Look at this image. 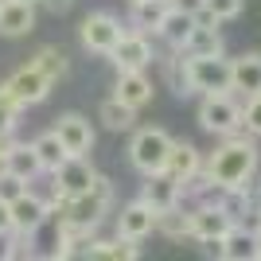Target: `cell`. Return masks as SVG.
<instances>
[{
  "label": "cell",
  "instance_id": "30",
  "mask_svg": "<svg viewBox=\"0 0 261 261\" xmlns=\"http://www.w3.org/2000/svg\"><path fill=\"white\" fill-rule=\"evenodd\" d=\"M16 125H20V106L0 90V137H12L16 133Z\"/></svg>",
  "mask_w": 261,
  "mask_h": 261
},
{
  "label": "cell",
  "instance_id": "12",
  "mask_svg": "<svg viewBox=\"0 0 261 261\" xmlns=\"http://www.w3.org/2000/svg\"><path fill=\"white\" fill-rule=\"evenodd\" d=\"M152 230H156V211L148 207V203L129 199V203L121 207V215H117V238L121 242H137V246H141Z\"/></svg>",
  "mask_w": 261,
  "mask_h": 261
},
{
  "label": "cell",
  "instance_id": "14",
  "mask_svg": "<svg viewBox=\"0 0 261 261\" xmlns=\"http://www.w3.org/2000/svg\"><path fill=\"white\" fill-rule=\"evenodd\" d=\"M175 55L179 59H215V55H222V32H218V23L207 20V16H199L191 35H187V43Z\"/></svg>",
  "mask_w": 261,
  "mask_h": 261
},
{
  "label": "cell",
  "instance_id": "20",
  "mask_svg": "<svg viewBox=\"0 0 261 261\" xmlns=\"http://www.w3.org/2000/svg\"><path fill=\"white\" fill-rule=\"evenodd\" d=\"M113 98L137 113V109H144L148 101H152V82H148V74H117Z\"/></svg>",
  "mask_w": 261,
  "mask_h": 261
},
{
  "label": "cell",
  "instance_id": "27",
  "mask_svg": "<svg viewBox=\"0 0 261 261\" xmlns=\"http://www.w3.org/2000/svg\"><path fill=\"white\" fill-rule=\"evenodd\" d=\"M32 152H35V160H39V168H43V172H51V175L59 172L66 160H70V156L63 152V144H59V137H55V133L35 137V141H32Z\"/></svg>",
  "mask_w": 261,
  "mask_h": 261
},
{
  "label": "cell",
  "instance_id": "38",
  "mask_svg": "<svg viewBox=\"0 0 261 261\" xmlns=\"http://www.w3.org/2000/svg\"><path fill=\"white\" fill-rule=\"evenodd\" d=\"M253 234H257V242H261V211H257V222H253Z\"/></svg>",
  "mask_w": 261,
  "mask_h": 261
},
{
  "label": "cell",
  "instance_id": "13",
  "mask_svg": "<svg viewBox=\"0 0 261 261\" xmlns=\"http://www.w3.org/2000/svg\"><path fill=\"white\" fill-rule=\"evenodd\" d=\"M230 94L238 98H261V51H246L230 59Z\"/></svg>",
  "mask_w": 261,
  "mask_h": 261
},
{
  "label": "cell",
  "instance_id": "33",
  "mask_svg": "<svg viewBox=\"0 0 261 261\" xmlns=\"http://www.w3.org/2000/svg\"><path fill=\"white\" fill-rule=\"evenodd\" d=\"M23 191H32V187H23L20 179H12V175H4V172H0V203H16V199H20Z\"/></svg>",
  "mask_w": 261,
  "mask_h": 261
},
{
  "label": "cell",
  "instance_id": "23",
  "mask_svg": "<svg viewBox=\"0 0 261 261\" xmlns=\"http://www.w3.org/2000/svg\"><path fill=\"white\" fill-rule=\"evenodd\" d=\"M82 261H141V246L137 242H121V238L90 242V250L82 253Z\"/></svg>",
  "mask_w": 261,
  "mask_h": 261
},
{
  "label": "cell",
  "instance_id": "21",
  "mask_svg": "<svg viewBox=\"0 0 261 261\" xmlns=\"http://www.w3.org/2000/svg\"><path fill=\"white\" fill-rule=\"evenodd\" d=\"M35 32V8L28 4H12V0H0V35L8 39H20V35Z\"/></svg>",
  "mask_w": 261,
  "mask_h": 261
},
{
  "label": "cell",
  "instance_id": "6",
  "mask_svg": "<svg viewBox=\"0 0 261 261\" xmlns=\"http://www.w3.org/2000/svg\"><path fill=\"white\" fill-rule=\"evenodd\" d=\"M121 35H125V28H121V20L113 12H90L86 20L78 23V39L94 55H113V47L121 43Z\"/></svg>",
  "mask_w": 261,
  "mask_h": 261
},
{
  "label": "cell",
  "instance_id": "10",
  "mask_svg": "<svg viewBox=\"0 0 261 261\" xmlns=\"http://www.w3.org/2000/svg\"><path fill=\"white\" fill-rule=\"evenodd\" d=\"M94 164L90 156H78V160H66L59 172H55V184H51V199H78L86 195L90 184H94Z\"/></svg>",
  "mask_w": 261,
  "mask_h": 261
},
{
  "label": "cell",
  "instance_id": "9",
  "mask_svg": "<svg viewBox=\"0 0 261 261\" xmlns=\"http://www.w3.org/2000/svg\"><path fill=\"white\" fill-rule=\"evenodd\" d=\"M51 133L59 137V144H63V152L70 156V160L90 156V148H94V125H90V117H82V113H63V117H55Z\"/></svg>",
  "mask_w": 261,
  "mask_h": 261
},
{
  "label": "cell",
  "instance_id": "18",
  "mask_svg": "<svg viewBox=\"0 0 261 261\" xmlns=\"http://www.w3.org/2000/svg\"><path fill=\"white\" fill-rule=\"evenodd\" d=\"M218 246H222L218 261H257L261 257V242L253 234V226H230V234Z\"/></svg>",
  "mask_w": 261,
  "mask_h": 261
},
{
  "label": "cell",
  "instance_id": "22",
  "mask_svg": "<svg viewBox=\"0 0 261 261\" xmlns=\"http://www.w3.org/2000/svg\"><path fill=\"white\" fill-rule=\"evenodd\" d=\"M32 66L47 78V82H51V86H55V82H63V78L70 74V59H66L63 47H55V43L39 47V51L32 55Z\"/></svg>",
  "mask_w": 261,
  "mask_h": 261
},
{
  "label": "cell",
  "instance_id": "17",
  "mask_svg": "<svg viewBox=\"0 0 261 261\" xmlns=\"http://www.w3.org/2000/svg\"><path fill=\"white\" fill-rule=\"evenodd\" d=\"M187 215H191V238L195 242H218V238H226L230 226H234L215 203H199V207H191Z\"/></svg>",
  "mask_w": 261,
  "mask_h": 261
},
{
  "label": "cell",
  "instance_id": "40",
  "mask_svg": "<svg viewBox=\"0 0 261 261\" xmlns=\"http://www.w3.org/2000/svg\"><path fill=\"white\" fill-rule=\"evenodd\" d=\"M129 4H141V0H129Z\"/></svg>",
  "mask_w": 261,
  "mask_h": 261
},
{
  "label": "cell",
  "instance_id": "25",
  "mask_svg": "<svg viewBox=\"0 0 261 261\" xmlns=\"http://www.w3.org/2000/svg\"><path fill=\"white\" fill-rule=\"evenodd\" d=\"M129 8H133V32L148 35V32H160V23L172 4L168 0H141V4H129Z\"/></svg>",
  "mask_w": 261,
  "mask_h": 261
},
{
  "label": "cell",
  "instance_id": "7",
  "mask_svg": "<svg viewBox=\"0 0 261 261\" xmlns=\"http://www.w3.org/2000/svg\"><path fill=\"white\" fill-rule=\"evenodd\" d=\"M0 90L8 94L12 101L20 109H28V106H43L47 98H51V82H47L39 70H35L32 63H23L20 70H12L4 82H0Z\"/></svg>",
  "mask_w": 261,
  "mask_h": 261
},
{
  "label": "cell",
  "instance_id": "37",
  "mask_svg": "<svg viewBox=\"0 0 261 261\" xmlns=\"http://www.w3.org/2000/svg\"><path fill=\"white\" fill-rule=\"evenodd\" d=\"M0 234H12V218H8V203H0Z\"/></svg>",
  "mask_w": 261,
  "mask_h": 261
},
{
  "label": "cell",
  "instance_id": "31",
  "mask_svg": "<svg viewBox=\"0 0 261 261\" xmlns=\"http://www.w3.org/2000/svg\"><path fill=\"white\" fill-rule=\"evenodd\" d=\"M164 78H168V86H172V94L187 98V82H184V59H179V55H172V59H164Z\"/></svg>",
  "mask_w": 261,
  "mask_h": 261
},
{
  "label": "cell",
  "instance_id": "5",
  "mask_svg": "<svg viewBox=\"0 0 261 261\" xmlns=\"http://www.w3.org/2000/svg\"><path fill=\"white\" fill-rule=\"evenodd\" d=\"M195 121L215 137H234L242 129V101L234 94H211V98L199 101Z\"/></svg>",
  "mask_w": 261,
  "mask_h": 261
},
{
  "label": "cell",
  "instance_id": "3",
  "mask_svg": "<svg viewBox=\"0 0 261 261\" xmlns=\"http://www.w3.org/2000/svg\"><path fill=\"white\" fill-rule=\"evenodd\" d=\"M184 82L187 94H230V59L215 55V59H184Z\"/></svg>",
  "mask_w": 261,
  "mask_h": 261
},
{
  "label": "cell",
  "instance_id": "32",
  "mask_svg": "<svg viewBox=\"0 0 261 261\" xmlns=\"http://www.w3.org/2000/svg\"><path fill=\"white\" fill-rule=\"evenodd\" d=\"M242 129L250 137H261V98H250L242 106Z\"/></svg>",
  "mask_w": 261,
  "mask_h": 261
},
{
  "label": "cell",
  "instance_id": "15",
  "mask_svg": "<svg viewBox=\"0 0 261 261\" xmlns=\"http://www.w3.org/2000/svg\"><path fill=\"white\" fill-rule=\"evenodd\" d=\"M141 203H148V207L160 215V211H172V207H179L184 203V187L175 184L172 175H164V172H156V175H144V184H141Z\"/></svg>",
  "mask_w": 261,
  "mask_h": 261
},
{
  "label": "cell",
  "instance_id": "2",
  "mask_svg": "<svg viewBox=\"0 0 261 261\" xmlns=\"http://www.w3.org/2000/svg\"><path fill=\"white\" fill-rule=\"evenodd\" d=\"M109 207H113V179L109 175H94V184H90L86 195L78 199H51L47 203V211L55 215V222L59 226H78V230H98L101 218L109 215Z\"/></svg>",
  "mask_w": 261,
  "mask_h": 261
},
{
  "label": "cell",
  "instance_id": "39",
  "mask_svg": "<svg viewBox=\"0 0 261 261\" xmlns=\"http://www.w3.org/2000/svg\"><path fill=\"white\" fill-rule=\"evenodd\" d=\"M12 4H28V8H35V4H39V0H12Z\"/></svg>",
  "mask_w": 261,
  "mask_h": 261
},
{
  "label": "cell",
  "instance_id": "11",
  "mask_svg": "<svg viewBox=\"0 0 261 261\" xmlns=\"http://www.w3.org/2000/svg\"><path fill=\"white\" fill-rule=\"evenodd\" d=\"M8 218L16 238H35V230L51 218V211H47V199H39L35 191H23L16 203H8Z\"/></svg>",
  "mask_w": 261,
  "mask_h": 261
},
{
  "label": "cell",
  "instance_id": "8",
  "mask_svg": "<svg viewBox=\"0 0 261 261\" xmlns=\"http://www.w3.org/2000/svg\"><path fill=\"white\" fill-rule=\"evenodd\" d=\"M109 59L117 63V74H144V70L156 63V51H152V39H148V35L125 32Z\"/></svg>",
  "mask_w": 261,
  "mask_h": 261
},
{
  "label": "cell",
  "instance_id": "4",
  "mask_svg": "<svg viewBox=\"0 0 261 261\" xmlns=\"http://www.w3.org/2000/svg\"><path fill=\"white\" fill-rule=\"evenodd\" d=\"M168 148H172V137L160 125H144V129L133 133V141H129V164L141 175H156V172H164Z\"/></svg>",
  "mask_w": 261,
  "mask_h": 261
},
{
  "label": "cell",
  "instance_id": "34",
  "mask_svg": "<svg viewBox=\"0 0 261 261\" xmlns=\"http://www.w3.org/2000/svg\"><path fill=\"white\" fill-rule=\"evenodd\" d=\"M172 8H179V12H187V16H203V0H168Z\"/></svg>",
  "mask_w": 261,
  "mask_h": 261
},
{
  "label": "cell",
  "instance_id": "19",
  "mask_svg": "<svg viewBox=\"0 0 261 261\" xmlns=\"http://www.w3.org/2000/svg\"><path fill=\"white\" fill-rule=\"evenodd\" d=\"M4 175H12V179H20L23 187H32L39 175H43V168H39V160H35L32 144H8V152H4Z\"/></svg>",
  "mask_w": 261,
  "mask_h": 261
},
{
  "label": "cell",
  "instance_id": "35",
  "mask_svg": "<svg viewBox=\"0 0 261 261\" xmlns=\"http://www.w3.org/2000/svg\"><path fill=\"white\" fill-rule=\"evenodd\" d=\"M39 4H43V8L51 12V16H63V12H70V8H74V0H39Z\"/></svg>",
  "mask_w": 261,
  "mask_h": 261
},
{
  "label": "cell",
  "instance_id": "36",
  "mask_svg": "<svg viewBox=\"0 0 261 261\" xmlns=\"http://www.w3.org/2000/svg\"><path fill=\"white\" fill-rule=\"evenodd\" d=\"M16 253V234H0V261H12Z\"/></svg>",
  "mask_w": 261,
  "mask_h": 261
},
{
  "label": "cell",
  "instance_id": "28",
  "mask_svg": "<svg viewBox=\"0 0 261 261\" xmlns=\"http://www.w3.org/2000/svg\"><path fill=\"white\" fill-rule=\"evenodd\" d=\"M156 230H160L164 238H172V242L191 238V215L184 211V203L172 207V211H160V215H156Z\"/></svg>",
  "mask_w": 261,
  "mask_h": 261
},
{
  "label": "cell",
  "instance_id": "16",
  "mask_svg": "<svg viewBox=\"0 0 261 261\" xmlns=\"http://www.w3.org/2000/svg\"><path fill=\"white\" fill-rule=\"evenodd\" d=\"M199 172H203V152H199L191 141H172L168 160H164V175H172L175 184L184 187L187 179H195Z\"/></svg>",
  "mask_w": 261,
  "mask_h": 261
},
{
  "label": "cell",
  "instance_id": "29",
  "mask_svg": "<svg viewBox=\"0 0 261 261\" xmlns=\"http://www.w3.org/2000/svg\"><path fill=\"white\" fill-rule=\"evenodd\" d=\"M246 0H203V16L215 23H226V20H238Z\"/></svg>",
  "mask_w": 261,
  "mask_h": 261
},
{
  "label": "cell",
  "instance_id": "41",
  "mask_svg": "<svg viewBox=\"0 0 261 261\" xmlns=\"http://www.w3.org/2000/svg\"><path fill=\"white\" fill-rule=\"evenodd\" d=\"M35 261H47V257H35Z\"/></svg>",
  "mask_w": 261,
  "mask_h": 261
},
{
  "label": "cell",
  "instance_id": "24",
  "mask_svg": "<svg viewBox=\"0 0 261 261\" xmlns=\"http://www.w3.org/2000/svg\"><path fill=\"white\" fill-rule=\"evenodd\" d=\"M195 20L199 16H187V12H179V8H168V16H164V23H160V39L172 51H179V47L187 43V35H191V28H195Z\"/></svg>",
  "mask_w": 261,
  "mask_h": 261
},
{
  "label": "cell",
  "instance_id": "26",
  "mask_svg": "<svg viewBox=\"0 0 261 261\" xmlns=\"http://www.w3.org/2000/svg\"><path fill=\"white\" fill-rule=\"evenodd\" d=\"M98 121L106 125L109 133H133V129H137V113H133L129 106H121L117 98H106L98 106Z\"/></svg>",
  "mask_w": 261,
  "mask_h": 261
},
{
  "label": "cell",
  "instance_id": "1",
  "mask_svg": "<svg viewBox=\"0 0 261 261\" xmlns=\"http://www.w3.org/2000/svg\"><path fill=\"white\" fill-rule=\"evenodd\" d=\"M257 144L253 137H222L215 152L203 160V175L215 191H246L250 179L257 175Z\"/></svg>",
  "mask_w": 261,
  "mask_h": 261
}]
</instances>
